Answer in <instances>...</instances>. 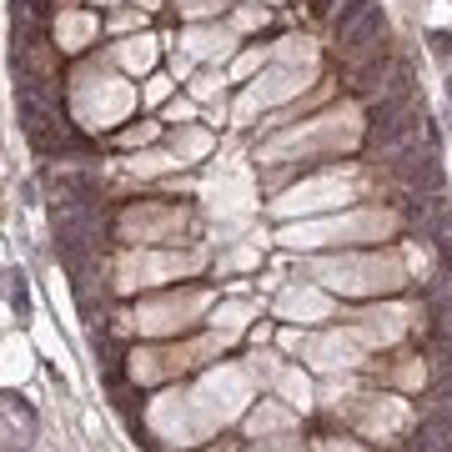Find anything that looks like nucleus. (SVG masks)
<instances>
[{
	"instance_id": "1",
	"label": "nucleus",
	"mask_w": 452,
	"mask_h": 452,
	"mask_svg": "<svg viewBox=\"0 0 452 452\" xmlns=\"http://www.w3.org/2000/svg\"><path fill=\"white\" fill-rule=\"evenodd\" d=\"M392 176H397L407 191L437 196V191H442V161H437V151H432V146L412 141V146H402L397 156H392Z\"/></svg>"
},
{
	"instance_id": "2",
	"label": "nucleus",
	"mask_w": 452,
	"mask_h": 452,
	"mask_svg": "<svg viewBox=\"0 0 452 452\" xmlns=\"http://www.w3.org/2000/svg\"><path fill=\"white\" fill-rule=\"evenodd\" d=\"M412 141H422V116L417 111H397V116H382V121L367 126V151H382V156H397Z\"/></svg>"
},
{
	"instance_id": "3",
	"label": "nucleus",
	"mask_w": 452,
	"mask_h": 452,
	"mask_svg": "<svg viewBox=\"0 0 452 452\" xmlns=\"http://www.w3.org/2000/svg\"><path fill=\"white\" fill-rule=\"evenodd\" d=\"M367 11H372V0H347V6H342V11H337V21H332V30H337V40H342V35H347V30H352V26H357L362 16H367Z\"/></svg>"
},
{
	"instance_id": "4",
	"label": "nucleus",
	"mask_w": 452,
	"mask_h": 452,
	"mask_svg": "<svg viewBox=\"0 0 452 452\" xmlns=\"http://www.w3.org/2000/svg\"><path fill=\"white\" fill-rule=\"evenodd\" d=\"M11 307H16L21 317L30 312V297H26V276H21V271H11Z\"/></svg>"
},
{
	"instance_id": "5",
	"label": "nucleus",
	"mask_w": 452,
	"mask_h": 452,
	"mask_svg": "<svg viewBox=\"0 0 452 452\" xmlns=\"http://www.w3.org/2000/svg\"><path fill=\"white\" fill-rule=\"evenodd\" d=\"M432 50L447 61V55H452V35H447V30H432Z\"/></svg>"
}]
</instances>
